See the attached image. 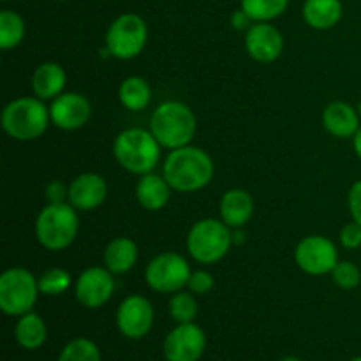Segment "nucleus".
<instances>
[{
  "mask_svg": "<svg viewBox=\"0 0 361 361\" xmlns=\"http://www.w3.org/2000/svg\"><path fill=\"white\" fill-rule=\"evenodd\" d=\"M39 291L46 296H59L66 293L71 286V275L62 268H51L46 270L37 279Z\"/></svg>",
  "mask_w": 361,
  "mask_h": 361,
  "instance_id": "c85d7f7f",
  "label": "nucleus"
},
{
  "mask_svg": "<svg viewBox=\"0 0 361 361\" xmlns=\"http://www.w3.org/2000/svg\"><path fill=\"white\" fill-rule=\"evenodd\" d=\"M349 361H361V356H356V358H353V360H349Z\"/></svg>",
  "mask_w": 361,
  "mask_h": 361,
  "instance_id": "58836bf2",
  "label": "nucleus"
},
{
  "mask_svg": "<svg viewBox=\"0 0 361 361\" xmlns=\"http://www.w3.org/2000/svg\"><path fill=\"white\" fill-rule=\"evenodd\" d=\"M46 197H48L49 203H66L63 200L69 197V189H66L62 182L55 180L46 187Z\"/></svg>",
  "mask_w": 361,
  "mask_h": 361,
  "instance_id": "72a5a7b5",
  "label": "nucleus"
},
{
  "mask_svg": "<svg viewBox=\"0 0 361 361\" xmlns=\"http://www.w3.org/2000/svg\"><path fill=\"white\" fill-rule=\"evenodd\" d=\"M14 337H16V342L21 348L28 349V351H35L46 342L48 328H46L41 316L34 312H27L20 316V321L14 328Z\"/></svg>",
  "mask_w": 361,
  "mask_h": 361,
  "instance_id": "5701e85b",
  "label": "nucleus"
},
{
  "mask_svg": "<svg viewBox=\"0 0 361 361\" xmlns=\"http://www.w3.org/2000/svg\"><path fill=\"white\" fill-rule=\"evenodd\" d=\"M254 23H256V21H254L243 9L235 11V13L231 14V25L235 30H249Z\"/></svg>",
  "mask_w": 361,
  "mask_h": 361,
  "instance_id": "f704fd0d",
  "label": "nucleus"
},
{
  "mask_svg": "<svg viewBox=\"0 0 361 361\" xmlns=\"http://www.w3.org/2000/svg\"><path fill=\"white\" fill-rule=\"evenodd\" d=\"M148 39L147 23L134 13L120 14L106 32V48L109 55L120 60H130L143 51Z\"/></svg>",
  "mask_w": 361,
  "mask_h": 361,
  "instance_id": "6e6552de",
  "label": "nucleus"
},
{
  "mask_svg": "<svg viewBox=\"0 0 361 361\" xmlns=\"http://www.w3.org/2000/svg\"><path fill=\"white\" fill-rule=\"evenodd\" d=\"M334 282L342 289H356L361 282V271L351 261H341L331 270Z\"/></svg>",
  "mask_w": 361,
  "mask_h": 361,
  "instance_id": "c756f323",
  "label": "nucleus"
},
{
  "mask_svg": "<svg viewBox=\"0 0 361 361\" xmlns=\"http://www.w3.org/2000/svg\"><path fill=\"white\" fill-rule=\"evenodd\" d=\"M204 349L207 335L194 323H182L173 328L162 344L166 361H200Z\"/></svg>",
  "mask_w": 361,
  "mask_h": 361,
  "instance_id": "9d476101",
  "label": "nucleus"
},
{
  "mask_svg": "<svg viewBox=\"0 0 361 361\" xmlns=\"http://www.w3.org/2000/svg\"><path fill=\"white\" fill-rule=\"evenodd\" d=\"M348 204L349 212H351L353 215V221L361 224V180H358V182L351 187V190H349Z\"/></svg>",
  "mask_w": 361,
  "mask_h": 361,
  "instance_id": "473e14b6",
  "label": "nucleus"
},
{
  "mask_svg": "<svg viewBox=\"0 0 361 361\" xmlns=\"http://www.w3.org/2000/svg\"><path fill=\"white\" fill-rule=\"evenodd\" d=\"M115 291L113 274L108 268H87L76 281V298L87 309L106 305Z\"/></svg>",
  "mask_w": 361,
  "mask_h": 361,
  "instance_id": "ddd939ff",
  "label": "nucleus"
},
{
  "mask_svg": "<svg viewBox=\"0 0 361 361\" xmlns=\"http://www.w3.org/2000/svg\"><path fill=\"white\" fill-rule=\"evenodd\" d=\"M25 37L23 18L14 11H2L0 13V48H16Z\"/></svg>",
  "mask_w": 361,
  "mask_h": 361,
  "instance_id": "393cba45",
  "label": "nucleus"
},
{
  "mask_svg": "<svg viewBox=\"0 0 361 361\" xmlns=\"http://www.w3.org/2000/svg\"><path fill=\"white\" fill-rule=\"evenodd\" d=\"M162 176L171 189L180 192H196L214 178V162L204 150L187 145L168 155Z\"/></svg>",
  "mask_w": 361,
  "mask_h": 361,
  "instance_id": "f257e3e1",
  "label": "nucleus"
},
{
  "mask_svg": "<svg viewBox=\"0 0 361 361\" xmlns=\"http://www.w3.org/2000/svg\"><path fill=\"white\" fill-rule=\"evenodd\" d=\"M341 0H305L303 4V20L317 30H328L342 20Z\"/></svg>",
  "mask_w": 361,
  "mask_h": 361,
  "instance_id": "aec40b11",
  "label": "nucleus"
},
{
  "mask_svg": "<svg viewBox=\"0 0 361 361\" xmlns=\"http://www.w3.org/2000/svg\"><path fill=\"white\" fill-rule=\"evenodd\" d=\"M187 288L194 293V295H207L212 288H214V277L208 271L197 270L190 274L189 284Z\"/></svg>",
  "mask_w": 361,
  "mask_h": 361,
  "instance_id": "7c9ffc66",
  "label": "nucleus"
},
{
  "mask_svg": "<svg viewBox=\"0 0 361 361\" xmlns=\"http://www.w3.org/2000/svg\"><path fill=\"white\" fill-rule=\"evenodd\" d=\"M289 6V0H242V9L254 21H271L281 16Z\"/></svg>",
  "mask_w": 361,
  "mask_h": 361,
  "instance_id": "a878e982",
  "label": "nucleus"
},
{
  "mask_svg": "<svg viewBox=\"0 0 361 361\" xmlns=\"http://www.w3.org/2000/svg\"><path fill=\"white\" fill-rule=\"evenodd\" d=\"M39 282L25 268H9L0 277V310L6 316L32 312L37 302Z\"/></svg>",
  "mask_w": 361,
  "mask_h": 361,
  "instance_id": "0eeeda50",
  "label": "nucleus"
},
{
  "mask_svg": "<svg viewBox=\"0 0 361 361\" xmlns=\"http://www.w3.org/2000/svg\"><path fill=\"white\" fill-rule=\"evenodd\" d=\"M279 361H302V360L296 358V356H284V358L279 360Z\"/></svg>",
  "mask_w": 361,
  "mask_h": 361,
  "instance_id": "e433bc0d",
  "label": "nucleus"
},
{
  "mask_svg": "<svg viewBox=\"0 0 361 361\" xmlns=\"http://www.w3.org/2000/svg\"><path fill=\"white\" fill-rule=\"evenodd\" d=\"M353 143H355V152L356 155L361 159V127L358 129V133L355 134V137H353Z\"/></svg>",
  "mask_w": 361,
  "mask_h": 361,
  "instance_id": "c9c22d12",
  "label": "nucleus"
},
{
  "mask_svg": "<svg viewBox=\"0 0 361 361\" xmlns=\"http://www.w3.org/2000/svg\"><path fill=\"white\" fill-rule=\"evenodd\" d=\"M113 155L123 169L134 175H147L161 159V143L150 130L127 129L116 136Z\"/></svg>",
  "mask_w": 361,
  "mask_h": 361,
  "instance_id": "7ed1b4c3",
  "label": "nucleus"
},
{
  "mask_svg": "<svg viewBox=\"0 0 361 361\" xmlns=\"http://www.w3.org/2000/svg\"><path fill=\"white\" fill-rule=\"evenodd\" d=\"M169 314L178 324L192 323L197 316V302L192 293H175L169 300Z\"/></svg>",
  "mask_w": 361,
  "mask_h": 361,
  "instance_id": "cd10ccee",
  "label": "nucleus"
},
{
  "mask_svg": "<svg viewBox=\"0 0 361 361\" xmlns=\"http://www.w3.org/2000/svg\"><path fill=\"white\" fill-rule=\"evenodd\" d=\"M90 111V102L85 95L67 92V94H60L59 97H55L51 108H49V116L59 129L76 130L88 122Z\"/></svg>",
  "mask_w": 361,
  "mask_h": 361,
  "instance_id": "2eb2a0df",
  "label": "nucleus"
},
{
  "mask_svg": "<svg viewBox=\"0 0 361 361\" xmlns=\"http://www.w3.org/2000/svg\"><path fill=\"white\" fill-rule=\"evenodd\" d=\"M118 97L123 108L130 109V111H141L150 104L152 88L143 78L130 76L120 85Z\"/></svg>",
  "mask_w": 361,
  "mask_h": 361,
  "instance_id": "b1692460",
  "label": "nucleus"
},
{
  "mask_svg": "<svg viewBox=\"0 0 361 361\" xmlns=\"http://www.w3.org/2000/svg\"><path fill=\"white\" fill-rule=\"evenodd\" d=\"M190 274L189 263L180 254L166 252L148 263L145 279L154 291L178 293L189 284Z\"/></svg>",
  "mask_w": 361,
  "mask_h": 361,
  "instance_id": "1a4fd4ad",
  "label": "nucleus"
},
{
  "mask_svg": "<svg viewBox=\"0 0 361 361\" xmlns=\"http://www.w3.org/2000/svg\"><path fill=\"white\" fill-rule=\"evenodd\" d=\"M80 228L76 208L71 203H49L35 221L37 242L48 250H62L74 242Z\"/></svg>",
  "mask_w": 361,
  "mask_h": 361,
  "instance_id": "39448f33",
  "label": "nucleus"
},
{
  "mask_svg": "<svg viewBox=\"0 0 361 361\" xmlns=\"http://www.w3.org/2000/svg\"><path fill=\"white\" fill-rule=\"evenodd\" d=\"M295 259L296 264L309 275L331 274L338 263L337 247L324 236H307L296 245Z\"/></svg>",
  "mask_w": 361,
  "mask_h": 361,
  "instance_id": "9b49d317",
  "label": "nucleus"
},
{
  "mask_svg": "<svg viewBox=\"0 0 361 361\" xmlns=\"http://www.w3.org/2000/svg\"><path fill=\"white\" fill-rule=\"evenodd\" d=\"M341 243L349 250L361 249V224L355 221L344 226L341 231Z\"/></svg>",
  "mask_w": 361,
  "mask_h": 361,
  "instance_id": "2f4dec72",
  "label": "nucleus"
},
{
  "mask_svg": "<svg viewBox=\"0 0 361 361\" xmlns=\"http://www.w3.org/2000/svg\"><path fill=\"white\" fill-rule=\"evenodd\" d=\"M169 183L166 182L164 176L154 175V173H147L141 175V180L136 185V197L143 208L150 212H157L164 208L169 201Z\"/></svg>",
  "mask_w": 361,
  "mask_h": 361,
  "instance_id": "6ab92c4d",
  "label": "nucleus"
},
{
  "mask_svg": "<svg viewBox=\"0 0 361 361\" xmlns=\"http://www.w3.org/2000/svg\"><path fill=\"white\" fill-rule=\"evenodd\" d=\"M356 111H358V115H360V118H361V101L358 102V106H356Z\"/></svg>",
  "mask_w": 361,
  "mask_h": 361,
  "instance_id": "4c0bfd02",
  "label": "nucleus"
},
{
  "mask_svg": "<svg viewBox=\"0 0 361 361\" xmlns=\"http://www.w3.org/2000/svg\"><path fill=\"white\" fill-rule=\"evenodd\" d=\"M56 361H102V358L95 342L80 337L67 342Z\"/></svg>",
  "mask_w": 361,
  "mask_h": 361,
  "instance_id": "bb28decb",
  "label": "nucleus"
},
{
  "mask_svg": "<svg viewBox=\"0 0 361 361\" xmlns=\"http://www.w3.org/2000/svg\"><path fill=\"white\" fill-rule=\"evenodd\" d=\"M150 133L161 147L171 150L187 147L196 134V116L183 102H162L150 116Z\"/></svg>",
  "mask_w": 361,
  "mask_h": 361,
  "instance_id": "f03ea898",
  "label": "nucleus"
},
{
  "mask_svg": "<svg viewBox=\"0 0 361 361\" xmlns=\"http://www.w3.org/2000/svg\"><path fill=\"white\" fill-rule=\"evenodd\" d=\"M108 194L104 178L95 173H83L76 176L69 185V203L76 210L90 212L101 207Z\"/></svg>",
  "mask_w": 361,
  "mask_h": 361,
  "instance_id": "dca6fc26",
  "label": "nucleus"
},
{
  "mask_svg": "<svg viewBox=\"0 0 361 361\" xmlns=\"http://www.w3.org/2000/svg\"><path fill=\"white\" fill-rule=\"evenodd\" d=\"M324 129L335 137H355L360 129V115L348 102L335 101L323 113Z\"/></svg>",
  "mask_w": 361,
  "mask_h": 361,
  "instance_id": "f3484780",
  "label": "nucleus"
},
{
  "mask_svg": "<svg viewBox=\"0 0 361 361\" xmlns=\"http://www.w3.org/2000/svg\"><path fill=\"white\" fill-rule=\"evenodd\" d=\"M254 214V200L247 190L231 189L221 200L222 222L229 228H242Z\"/></svg>",
  "mask_w": 361,
  "mask_h": 361,
  "instance_id": "a211bd4d",
  "label": "nucleus"
},
{
  "mask_svg": "<svg viewBox=\"0 0 361 361\" xmlns=\"http://www.w3.org/2000/svg\"><path fill=\"white\" fill-rule=\"evenodd\" d=\"M66 87V73L55 62H46L35 69L32 76V88L39 99H55Z\"/></svg>",
  "mask_w": 361,
  "mask_h": 361,
  "instance_id": "412c9836",
  "label": "nucleus"
},
{
  "mask_svg": "<svg viewBox=\"0 0 361 361\" xmlns=\"http://www.w3.org/2000/svg\"><path fill=\"white\" fill-rule=\"evenodd\" d=\"M116 326L130 341L143 338L154 326V307L145 296H127L116 310Z\"/></svg>",
  "mask_w": 361,
  "mask_h": 361,
  "instance_id": "f8f14e48",
  "label": "nucleus"
},
{
  "mask_svg": "<svg viewBox=\"0 0 361 361\" xmlns=\"http://www.w3.org/2000/svg\"><path fill=\"white\" fill-rule=\"evenodd\" d=\"M233 233L229 226L215 219H203L190 228L187 235L189 254L203 264H214L229 252Z\"/></svg>",
  "mask_w": 361,
  "mask_h": 361,
  "instance_id": "423d86ee",
  "label": "nucleus"
},
{
  "mask_svg": "<svg viewBox=\"0 0 361 361\" xmlns=\"http://www.w3.org/2000/svg\"><path fill=\"white\" fill-rule=\"evenodd\" d=\"M49 120H51L49 109L39 97L14 99L2 111L4 130L18 141H32L41 137L48 129Z\"/></svg>",
  "mask_w": 361,
  "mask_h": 361,
  "instance_id": "20e7f679",
  "label": "nucleus"
},
{
  "mask_svg": "<svg viewBox=\"0 0 361 361\" xmlns=\"http://www.w3.org/2000/svg\"><path fill=\"white\" fill-rule=\"evenodd\" d=\"M137 261V245L130 238L120 236L111 240L104 250V263L111 274L122 275L133 270Z\"/></svg>",
  "mask_w": 361,
  "mask_h": 361,
  "instance_id": "4be33fe9",
  "label": "nucleus"
},
{
  "mask_svg": "<svg viewBox=\"0 0 361 361\" xmlns=\"http://www.w3.org/2000/svg\"><path fill=\"white\" fill-rule=\"evenodd\" d=\"M245 48L254 60L270 63L281 56L282 48H284V37L279 28H275L268 21H256L247 30Z\"/></svg>",
  "mask_w": 361,
  "mask_h": 361,
  "instance_id": "4468645a",
  "label": "nucleus"
}]
</instances>
